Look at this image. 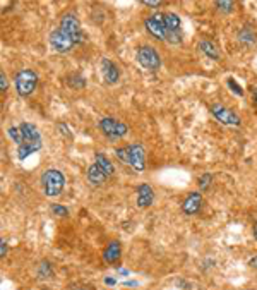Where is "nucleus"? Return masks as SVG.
I'll list each match as a JSON object with an SVG mask.
<instances>
[{
  "label": "nucleus",
  "instance_id": "ddd939ff",
  "mask_svg": "<svg viewBox=\"0 0 257 290\" xmlns=\"http://www.w3.org/2000/svg\"><path fill=\"white\" fill-rule=\"evenodd\" d=\"M202 206V196L199 192H190L189 196L185 198V201L182 203V211L185 215H195L199 213Z\"/></svg>",
  "mask_w": 257,
  "mask_h": 290
},
{
  "label": "nucleus",
  "instance_id": "1a4fd4ad",
  "mask_svg": "<svg viewBox=\"0 0 257 290\" xmlns=\"http://www.w3.org/2000/svg\"><path fill=\"white\" fill-rule=\"evenodd\" d=\"M59 28H62L67 34H71L76 43H81L82 41V36H84V34H82L79 19H77V17L74 16V14H65L62 17V21H60Z\"/></svg>",
  "mask_w": 257,
  "mask_h": 290
},
{
  "label": "nucleus",
  "instance_id": "6e6552de",
  "mask_svg": "<svg viewBox=\"0 0 257 290\" xmlns=\"http://www.w3.org/2000/svg\"><path fill=\"white\" fill-rule=\"evenodd\" d=\"M50 45L54 46L59 54H67V52H71L74 46L77 45V43L74 41V38L71 34L65 33L62 28H57L50 33Z\"/></svg>",
  "mask_w": 257,
  "mask_h": 290
},
{
  "label": "nucleus",
  "instance_id": "cd10ccee",
  "mask_svg": "<svg viewBox=\"0 0 257 290\" xmlns=\"http://www.w3.org/2000/svg\"><path fill=\"white\" fill-rule=\"evenodd\" d=\"M142 4H144V6H147V7H156V9H158L163 2H160V0H158V2H151V0H144V2H142Z\"/></svg>",
  "mask_w": 257,
  "mask_h": 290
},
{
  "label": "nucleus",
  "instance_id": "7c9ffc66",
  "mask_svg": "<svg viewBox=\"0 0 257 290\" xmlns=\"http://www.w3.org/2000/svg\"><path fill=\"white\" fill-rule=\"evenodd\" d=\"M252 96H254V103L257 105V88H252Z\"/></svg>",
  "mask_w": 257,
  "mask_h": 290
},
{
  "label": "nucleus",
  "instance_id": "423d86ee",
  "mask_svg": "<svg viewBox=\"0 0 257 290\" xmlns=\"http://www.w3.org/2000/svg\"><path fill=\"white\" fill-rule=\"evenodd\" d=\"M99 131L105 134V137H108L110 141H117V139H122V137L127 134V125L120 120L113 119V117H103L98 124Z\"/></svg>",
  "mask_w": 257,
  "mask_h": 290
},
{
  "label": "nucleus",
  "instance_id": "bb28decb",
  "mask_svg": "<svg viewBox=\"0 0 257 290\" xmlns=\"http://www.w3.org/2000/svg\"><path fill=\"white\" fill-rule=\"evenodd\" d=\"M0 256L2 258H6V253H7V240L6 239H2V244H0Z\"/></svg>",
  "mask_w": 257,
  "mask_h": 290
},
{
  "label": "nucleus",
  "instance_id": "393cba45",
  "mask_svg": "<svg viewBox=\"0 0 257 290\" xmlns=\"http://www.w3.org/2000/svg\"><path fill=\"white\" fill-rule=\"evenodd\" d=\"M40 275H41V276H52V266H50V263H46V261L41 263V271H40Z\"/></svg>",
  "mask_w": 257,
  "mask_h": 290
},
{
  "label": "nucleus",
  "instance_id": "f3484780",
  "mask_svg": "<svg viewBox=\"0 0 257 290\" xmlns=\"http://www.w3.org/2000/svg\"><path fill=\"white\" fill-rule=\"evenodd\" d=\"M199 46H201V50L208 55L209 59H213V60H218V59H220V50H218V46H216L213 41L202 40L201 43H199Z\"/></svg>",
  "mask_w": 257,
  "mask_h": 290
},
{
  "label": "nucleus",
  "instance_id": "f03ea898",
  "mask_svg": "<svg viewBox=\"0 0 257 290\" xmlns=\"http://www.w3.org/2000/svg\"><path fill=\"white\" fill-rule=\"evenodd\" d=\"M115 155L119 157L122 162L127 163L137 172H142L146 168V153L144 148L141 144H129L124 148L115 150Z\"/></svg>",
  "mask_w": 257,
  "mask_h": 290
},
{
  "label": "nucleus",
  "instance_id": "6ab92c4d",
  "mask_svg": "<svg viewBox=\"0 0 257 290\" xmlns=\"http://www.w3.org/2000/svg\"><path fill=\"white\" fill-rule=\"evenodd\" d=\"M238 40L242 43H247V45H254L255 43V33L252 31L250 28H243L240 33H238Z\"/></svg>",
  "mask_w": 257,
  "mask_h": 290
},
{
  "label": "nucleus",
  "instance_id": "4468645a",
  "mask_svg": "<svg viewBox=\"0 0 257 290\" xmlns=\"http://www.w3.org/2000/svg\"><path fill=\"white\" fill-rule=\"evenodd\" d=\"M136 196H137V206L139 208H149L155 201V192H153V189H151L149 184L139 185Z\"/></svg>",
  "mask_w": 257,
  "mask_h": 290
},
{
  "label": "nucleus",
  "instance_id": "9b49d317",
  "mask_svg": "<svg viewBox=\"0 0 257 290\" xmlns=\"http://www.w3.org/2000/svg\"><path fill=\"white\" fill-rule=\"evenodd\" d=\"M144 26L155 38L163 40V41L167 40V33H165V26H163V21H161L160 12H156V14H153L151 17H147V19L144 21Z\"/></svg>",
  "mask_w": 257,
  "mask_h": 290
},
{
  "label": "nucleus",
  "instance_id": "0eeeda50",
  "mask_svg": "<svg viewBox=\"0 0 257 290\" xmlns=\"http://www.w3.org/2000/svg\"><path fill=\"white\" fill-rule=\"evenodd\" d=\"M136 60L139 62V66L142 69H146V71H158L161 66V59H160L158 52L149 45L139 46L137 54H136Z\"/></svg>",
  "mask_w": 257,
  "mask_h": 290
},
{
  "label": "nucleus",
  "instance_id": "20e7f679",
  "mask_svg": "<svg viewBox=\"0 0 257 290\" xmlns=\"http://www.w3.org/2000/svg\"><path fill=\"white\" fill-rule=\"evenodd\" d=\"M161 21H163L165 26V33H167V40L172 45H178L182 43V21L180 17L173 12H167V14H161Z\"/></svg>",
  "mask_w": 257,
  "mask_h": 290
},
{
  "label": "nucleus",
  "instance_id": "a211bd4d",
  "mask_svg": "<svg viewBox=\"0 0 257 290\" xmlns=\"http://www.w3.org/2000/svg\"><path fill=\"white\" fill-rule=\"evenodd\" d=\"M94 163L101 167L108 175H113V172H115V167H113V163L107 157H105V155H101V153H96V157H94Z\"/></svg>",
  "mask_w": 257,
  "mask_h": 290
},
{
  "label": "nucleus",
  "instance_id": "f8f14e48",
  "mask_svg": "<svg viewBox=\"0 0 257 290\" xmlns=\"http://www.w3.org/2000/svg\"><path fill=\"white\" fill-rule=\"evenodd\" d=\"M101 72H103V79L107 84H115L119 83V77H120V71L112 60L103 59L101 60Z\"/></svg>",
  "mask_w": 257,
  "mask_h": 290
},
{
  "label": "nucleus",
  "instance_id": "f257e3e1",
  "mask_svg": "<svg viewBox=\"0 0 257 290\" xmlns=\"http://www.w3.org/2000/svg\"><path fill=\"white\" fill-rule=\"evenodd\" d=\"M9 136L17 144V157L19 160H26L31 153L41 150V136L33 124L23 122L17 127H9Z\"/></svg>",
  "mask_w": 257,
  "mask_h": 290
},
{
  "label": "nucleus",
  "instance_id": "412c9836",
  "mask_svg": "<svg viewBox=\"0 0 257 290\" xmlns=\"http://www.w3.org/2000/svg\"><path fill=\"white\" fill-rule=\"evenodd\" d=\"M226 84H228V88H230V89H233V93H235V94H238V96H242V94H243V89H242L237 83H235L233 77H228Z\"/></svg>",
  "mask_w": 257,
  "mask_h": 290
},
{
  "label": "nucleus",
  "instance_id": "2f4dec72",
  "mask_svg": "<svg viewBox=\"0 0 257 290\" xmlns=\"http://www.w3.org/2000/svg\"><path fill=\"white\" fill-rule=\"evenodd\" d=\"M254 237L257 239V222H255V225H254Z\"/></svg>",
  "mask_w": 257,
  "mask_h": 290
},
{
  "label": "nucleus",
  "instance_id": "c85d7f7f",
  "mask_svg": "<svg viewBox=\"0 0 257 290\" xmlns=\"http://www.w3.org/2000/svg\"><path fill=\"white\" fill-rule=\"evenodd\" d=\"M249 266H252V268H257V256H254L249 261Z\"/></svg>",
  "mask_w": 257,
  "mask_h": 290
},
{
  "label": "nucleus",
  "instance_id": "b1692460",
  "mask_svg": "<svg viewBox=\"0 0 257 290\" xmlns=\"http://www.w3.org/2000/svg\"><path fill=\"white\" fill-rule=\"evenodd\" d=\"M52 211H54L55 215H59V216H67V215H69V210H67V208L59 206V205H54V206H52Z\"/></svg>",
  "mask_w": 257,
  "mask_h": 290
},
{
  "label": "nucleus",
  "instance_id": "7ed1b4c3",
  "mask_svg": "<svg viewBox=\"0 0 257 290\" xmlns=\"http://www.w3.org/2000/svg\"><path fill=\"white\" fill-rule=\"evenodd\" d=\"M41 185H43V192L48 198L59 196L65 187V177L60 170L48 168V170H45L41 175Z\"/></svg>",
  "mask_w": 257,
  "mask_h": 290
},
{
  "label": "nucleus",
  "instance_id": "2eb2a0df",
  "mask_svg": "<svg viewBox=\"0 0 257 290\" xmlns=\"http://www.w3.org/2000/svg\"><path fill=\"white\" fill-rule=\"evenodd\" d=\"M108 179H110V175H108L99 165H96V163H93V165L88 168V180L93 185H101L107 182Z\"/></svg>",
  "mask_w": 257,
  "mask_h": 290
},
{
  "label": "nucleus",
  "instance_id": "c756f323",
  "mask_svg": "<svg viewBox=\"0 0 257 290\" xmlns=\"http://www.w3.org/2000/svg\"><path fill=\"white\" fill-rule=\"evenodd\" d=\"M69 290H86L84 287H81V285H71Z\"/></svg>",
  "mask_w": 257,
  "mask_h": 290
},
{
  "label": "nucleus",
  "instance_id": "5701e85b",
  "mask_svg": "<svg viewBox=\"0 0 257 290\" xmlns=\"http://www.w3.org/2000/svg\"><path fill=\"white\" fill-rule=\"evenodd\" d=\"M211 180H213V175L211 174L201 175V179H199V187H201V189H208V185H209Z\"/></svg>",
  "mask_w": 257,
  "mask_h": 290
},
{
  "label": "nucleus",
  "instance_id": "4be33fe9",
  "mask_svg": "<svg viewBox=\"0 0 257 290\" xmlns=\"http://www.w3.org/2000/svg\"><path fill=\"white\" fill-rule=\"evenodd\" d=\"M235 4L232 2V0H228V2H216V7L220 9L221 12H232Z\"/></svg>",
  "mask_w": 257,
  "mask_h": 290
},
{
  "label": "nucleus",
  "instance_id": "aec40b11",
  "mask_svg": "<svg viewBox=\"0 0 257 290\" xmlns=\"http://www.w3.org/2000/svg\"><path fill=\"white\" fill-rule=\"evenodd\" d=\"M67 83H69V86H72V88H82V86L86 84L81 76H69Z\"/></svg>",
  "mask_w": 257,
  "mask_h": 290
},
{
  "label": "nucleus",
  "instance_id": "9d476101",
  "mask_svg": "<svg viewBox=\"0 0 257 290\" xmlns=\"http://www.w3.org/2000/svg\"><path fill=\"white\" fill-rule=\"evenodd\" d=\"M211 112L221 124H225V125H240V117L235 114V112L230 110V108H226L223 105H218V103H216V105L211 107Z\"/></svg>",
  "mask_w": 257,
  "mask_h": 290
},
{
  "label": "nucleus",
  "instance_id": "39448f33",
  "mask_svg": "<svg viewBox=\"0 0 257 290\" xmlns=\"http://www.w3.org/2000/svg\"><path fill=\"white\" fill-rule=\"evenodd\" d=\"M14 84H16V91L19 96H29V94L36 89L38 74L33 71H29V69H24V71H21L16 74Z\"/></svg>",
  "mask_w": 257,
  "mask_h": 290
},
{
  "label": "nucleus",
  "instance_id": "a878e982",
  "mask_svg": "<svg viewBox=\"0 0 257 290\" xmlns=\"http://www.w3.org/2000/svg\"><path fill=\"white\" fill-rule=\"evenodd\" d=\"M7 88H9V81H7L6 72H0V89H2V93H6Z\"/></svg>",
  "mask_w": 257,
  "mask_h": 290
},
{
  "label": "nucleus",
  "instance_id": "dca6fc26",
  "mask_svg": "<svg viewBox=\"0 0 257 290\" xmlns=\"http://www.w3.org/2000/svg\"><path fill=\"white\" fill-rule=\"evenodd\" d=\"M103 258L107 263H115L117 259L120 258V242L119 240H112L110 244L107 246L103 253Z\"/></svg>",
  "mask_w": 257,
  "mask_h": 290
}]
</instances>
